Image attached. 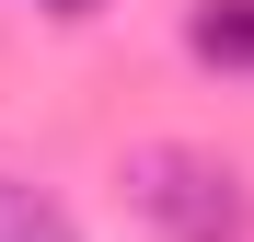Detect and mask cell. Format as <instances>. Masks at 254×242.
<instances>
[{
    "label": "cell",
    "mask_w": 254,
    "mask_h": 242,
    "mask_svg": "<svg viewBox=\"0 0 254 242\" xmlns=\"http://www.w3.org/2000/svg\"><path fill=\"white\" fill-rule=\"evenodd\" d=\"M127 196H139V219L162 242H243V185L208 150H139L127 161Z\"/></svg>",
    "instance_id": "obj_1"
},
{
    "label": "cell",
    "mask_w": 254,
    "mask_h": 242,
    "mask_svg": "<svg viewBox=\"0 0 254 242\" xmlns=\"http://www.w3.org/2000/svg\"><path fill=\"white\" fill-rule=\"evenodd\" d=\"M185 47L220 58V69H254V0H208V12L185 23Z\"/></svg>",
    "instance_id": "obj_2"
},
{
    "label": "cell",
    "mask_w": 254,
    "mask_h": 242,
    "mask_svg": "<svg viewBox=\"0 0 254 242\" xmlns=\"http://www.w3.org/2000/svg\"><path fill=\"white\" fill-rule=\"evenodd\" d=\"M0 242H81V231H69V208H58V196H35V185H12V173H0Z\"/></svg>",
    "instance_id": "obj_3"
},
{
    "label": "cell",
    "mask_w": 254,
    "mask_h": 242,
    "mask_svg": "<svg viewBox=\"0 0 254 242\" xmlns=\"http://www.w3.org/2000/svg\"><path fill=\"white\" fill-rule=\"evenodd\" d=\"M47 12H104V0H47Z\"/></svg>",
    "instance_id": "obj_4"
}]
</instances>
